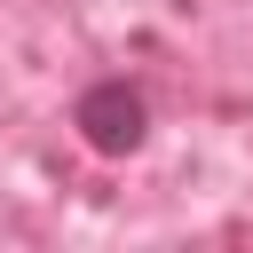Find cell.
<instances>
[{"instance_id": "cell-1", "label": "cell", "mask_w": 253, "mask_h": 253, "mask_svg": "<svg viewBox=\"0 0 253 253\" xmlns=\"http://www.w3.org/2000/svg\"><path fill=\"white\" fill-rule=\"evenodd\" d=\"M79 134H87L95 150H134V142H142V95H134L126 79L87 87V95H79Z\"/></svg>"}]
</instances>
